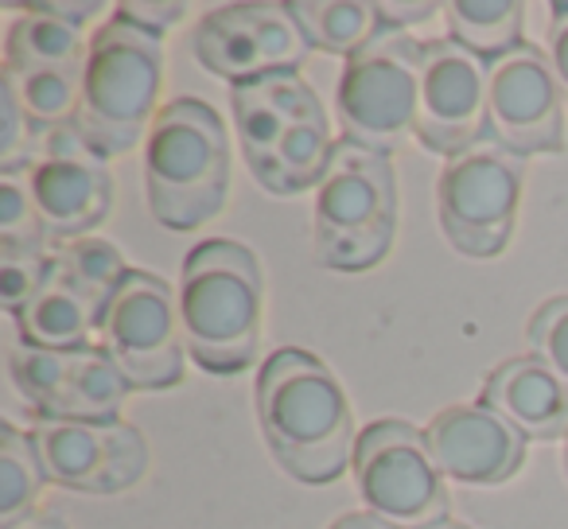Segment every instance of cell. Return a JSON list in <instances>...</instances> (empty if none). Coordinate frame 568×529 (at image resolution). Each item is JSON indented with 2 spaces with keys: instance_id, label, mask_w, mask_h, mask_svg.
I'll return each mask as SVG.
<instances>
[{
  "instance_id": "cell-1",
  "label": "cell",
  "mask_w": 568,
  "mask_h": 529,
  "mask_svg": "<svg viewBox=\"0 0 568 529\" xmlns=\"http://www.w3.org/2000/svg\"><path fill=\"white\" fill-rule=\"evenodd\" d=\"M257 420L284 475L308 487L335 482L355 459L351 405L324 358L281 347L257 370Z\"/></svg>"
},
{
  "instance_id": "cell-2",
  "label": "cell",
  "mask_w": 568,
  "mask_h": 529,
  "mask_svg": "<svg viewBox=\"0 0 568 529\" xmlns=\"http://www.w3.org/2000/svg\"><path fill=\"white\" fill-rule=\"evenodd\" d=\"M230 110L250 175L273 195L320 187L332 164V121L301 71H276L237 82Z\"/></svg>"
},
{
  "instance_id": "cell-3",
  "label": "cell",
  "mask_w": 568,
  "mask_h": 529,
  "mask_svg": "<svg viewBox=\"0 0 568 529\" xmlns=\"http://www.w3.org/2000/svg\"><path fill=\"white\" fill-rule=\"evenodd\" d=\"M261 265L245 245L211 237L183 261L180 308L183 347L206 374H242L257 358L261 343Z\"/></svg>"
},
{
  "instance_id": "cell-4",
  "label": "cell",
  "mask_w": 568,
  "mask_h": 529,
  "mask_svg": "<svg viewBox=\"0 0 568 529\" xmlns=\"http://www.w3.org/2000/svg\"><path fill=\"white\" fill-rule=\"evenodd\" d=\"M144 191L168 230H199L226 206L230 141L222 118L199 98L160 105L144 136Z\"/></svg>"
},
{
  "instance_id": "cell-5",
  "label": "cell",
  "mask_w": 568,
  "mask_h": 529,
  "mask_svg": "<svg viewBox=\"0 0 568 529\" xmlns=\"http://www.w3.org/2000/svg\"><path fill=\"white\" fill-rule=\"evenodd\" d=\"M164 87V43L160 35L129 24L125 17L105 20L87 48L82 67L79 133L105 160L121 156L156 121V98Z\"/></svg>"
},
{
  "instance_id": "cell-6",
  "label": "cell",
  "mask_w": 568,
  "mask_h": 529,
  "mask_svg": "<svg viewBox=\"0 0 568 529\" xmlns=\"http://www.w3.org/2000/svg\"><path fill=\"white\" fill-rule=\"evenodd\" d=\"M316 253L327 269L366 273L394 245L397 183L389 156L355 141H335L332 164L316 187Z\"/></svg>"
},
{
  "instance_id": "cell-7",
  "label": "cell",
  "mask_w": 568,
  "mask_h": 529,
  "mask_svg": "<svg viewBox=\"0 0 568 529\" xmlns=\"http://www.w3.org/2000/svg\"><path fill=\"white\" fill-rule=\"evenodd\" d=\"M420 94V43L397 28H378L366 48L343 63L335 87V118L343 141L389 156L409 136H417Z\"/></svg>"
},
{
  "instance_id": "cell-8",
  "label": "cell",
  "mask_w": 568,
  "mask_h": 529,
  "mask_svg": "<svg viewBox=\"0 0 568 529\" xmlns=\"http://www.w3.org/2000/svg\"><path fill=\"white\" fill-rule=\"evenodd\" d=\"M125 277H129L125 257L110 242H102V237L67 242L51 257L43 288L17 316L24 343L48 350L94 347L90 339H94V332L105 327L110 304L121 293Z\"/></svg>"
},
{
  "instance_id": "cell-9",
  "label": "cell",
  "mask_w": 568,
  "mask_h": 529,
  "mask_svg": "<svg viewBox=\"0 0 568 529\" xmlns=\"http://www.w3.org/2000/svg\"><path fill=\"white\" fill-rule=\"evenodd\" d=\"M355 487L374 518L394 529H433L448 521V487L420 428L374 420L355 440Z\"/></svg>"
},
{
  "instance_id": "cell-10",
  "label": "cell",
  "mask_w": 568,
  "mask_h": 529,
  "mask_svg": "<svg viewBox=\"0 0 568 529\" xmlns=\"http://www.w3.org/2000/svg\"><path fill=\"white\" fill-rule=\"evenodd\" d=\"M521 180L526 160L490 136L452 156L436 180V214L452 250L464 257H498L510 245Z\"/></svg>"
},
{
  "instance_id": "cell-11",
  "label": "cell",
  "mask_w": 568,
  "mask_h": 529,
  "mask_svg": "<svg viewBox=\"0 0 568 529\" xmlns=\"http://www.w3.org/2000/svg\"><path fill=\"white\" fill-rule=\"evenodd\" d=\"M102 347L133 389H172L183 382V327L175 293L160 277L129 269L102 327Z\"/></svg>"
},
{
  "instance_id": "cell-12",
  "label": "cell",
  "mask_w": 568,
  "mask_h": 529,
  "mask_svg": "<svg viewBox=\"0 0 568 529\" xmlns=\"http://www.w3.org/2000/svg\"><path fill=\"white\" fill-rule=\"evenodd\" d=\"M36 456L48 482L79 495H118L149 471V444L125 420H55L32 425Z\"/></svg>"
},
{
  "instance_id": "cell-13",
  "label": "cell",
  "mask_w": 568,
  "mask_h": 529,
  "mask_svg": "<svg viewBox=\"0 0 568 529\" xmlns=\"http://www.w3.org/2000/svg\"><path fill=\"white\" fill-rule=\"evenodd\" d=\"M565 94L545 51L518 43L487 63V136L514 156L565 149Z\"/></svg>"
},
{
  "instance_id": "cell-14",
  "label": "cell",
  "mask_w": 568,
  "mask_h": 529,
  "mask_svg": "<svg viewBox=\"0 0 568 529\" xmlns=\"http://www.w3.org/2000/svg\"><path fill=\"white\" fill-rule=\"evenodd\" d=\"M191 51L206 71L237 87V82L261 79V74L296 71L312 48L296 28L288 4L237 0V4L206 9V17L195 28Z\"/></svg>"
},
{
  "instance_id": "cell-15",
  "label": "cell",
  "mask_w": 568,
  "mask_h": 529,
  "mask_svg": "<svg viewBox=\"0 0 568 529\" xmlns=\"http://www.w3.org/2000/svg\"><path fill=\"white\" fill-rule=\"evenodd\" d=\"M36 211H40L43 234L74 237L98 230L110 214L113 180L105 156L79 133V125H63L43 133L36 156L28 164Z\"/></svg>"
},
{
  "instance_id": "cell-16",
  "label": "cell",
  "mask_w": 568,
  "mask_h": 529,
  "mask_svg": "<svg viewBox=\"0 0 568 529\" xmlns=\"http://www.w3.org/2000/svg\"><path fill=\"white\" fill-rule=\"evenodd\" d=\"M17 389L55 420H118L129 397V382L105 347L48 350L20 343L9 355Z\"/></svg>"
},
{
  "instance_id": "cell-17",
  "label": "cell",
  "mask_w": 568,
  "mask_h": 529,
  "mask_svg": "<svg viewBox=\"0 0 568 529\" xmlns=\"http://www.w3.org/2000/svg\"><path fill=\"white\" fill-rule=\"evenodd\" d=\"M417 141L448 160L487 141V59L452 35L420 43Z\"/></svg>"
},
{
  "instance_id": "cell-18",
  "label": "cell",
  "mask_w": 568,
  "mask_h": 529,
  "mask_svg": "<svg viewBox=\"0 0 568 529\" xmlns=\"http://www.w3.org/2000/svg\"><path fill=\"white\" fill-rule=\"evenodd\" d=\"M428 451L444 479L459 487H498L526 459V436L487 405H452L425 428Z\"/></svg>"
},
{
  "instance_id": "cell-19",
  "label": "cell",
  "mask_w": 568,
  "mask_h": 529,
  "mask_svg": "<svg viewBox=\"0 0 568 529\" xmlns=\"http://www.w3.org/2000/svg\"><path fill=\"white\" fill-rule=\"evenodd\" d=\"M483 405L510 420L526 440L568 436V378L537 355L498 363L483 386Z\"/></svg>"
},
{
  "instance_id": "cell-20",
  "label": "cell",
  "mask_w": 568,
  "mask_h": 529,
  "mask_svg": "<svg viewBox=\"0 0 568 529\" xmlns=\"http://www.w3.org/2000/svg\"><path fill=\"white\" fill-rule=\"evenodd\" d=\"M87 48L90 43L82 40V28L48 17L32 4H20V17L4 35V71L17 79L43 71H74V67H87Z\"/></svg>"
},
{
  "instance_id": "cell-21",
  "label": "cell",
  "mask_w": 568,
  "mask_h": 529,
  "mask_svg": "<svg viewBox=\"0 0 568 529\" xmlns=\"http://www.w3.org/2000/svg\"><path fill=\"white\" fill-rule=\"evenodd\" d=\"M296 28L308 40L312 51H327V55H355L358 48L378 35L382 20L374 4L363 0H293L288 4Z\"/></svg>"
},
{
  "instance_id": "cell-22",
  "label": "cell",
  "mask_w": 568,
  "mask_h": 529,
  "mask_svg": "<svg viewBox=\"0 0 568 529\" xmlns=\"http://www.w3.org/2000/svg\"><path fill=\"white\" fill-rule=\"evenodd\" d=\"M444 17H448L452 40L487 63L518 48L521 24H526V9L518 0H452L444 4Z\"/></svg>"
},
{
  "instance_id": "cell-23",
  "label": "cell",
  "mask_w": 568,
  "mask_h": 529,
  "mask_svg": "<svg viewBox=\"0 0 568 529\" xmlns=\"http://www.w3.org/2000/svg\"><path fill=\"white\" fill-rule=\"evenodd\" d=\"M43 464L36 456V444L17 425H0V526L12 529L32 518V506L40 498Z\"/></svg>"
},
{
  "instance_id": "cell-24",
  "label": "cell",
  "mask_w": 568,
  "mask_h": 529,
  "mask_svg": "<svg viewBox=\"0 0 568 529\" xmlns=\"http://www.w3.org/2000/svg\"><path fill=\"white\" fill-rule=\"evenodd\" d=\"M4 79H12L20 102L28 110V121L36 125V133H51V129L74 125L82 102V67L74 71H43V74H17L0 71Z\"/></svg>"
},
{
  "instance_id": "cell-25",
  "label": "cell",
  "mask_w": 568,
  "mask_h": 529,
  "mask_svg": "<svg viewBox=\"0 0 568 529\" xmlns=\"http://www.w3.org/2000/svg\"><path fill=\"white\" fill-rule=\"evenodd\" d=\"M51 257L43 245H0V308L20 316L43 288Z\"/></svg>"
},
{
  "instance_id": "cell-26",
  "label": "cell",
  "mask_w": 568,
  "mask_h": 529,
  "mask_svg": "<svg viewBox=\"0 0 568 529\" xmlns=\"http://www.w3.org/2000/svg\"><path fill=\"white\" fill-rule=\"evenodd\" d=\"M40 211H36L32 183L24 172H0V245H43Z\"/></svg>"
},
{
  "instance_id": "cell-27",
  "label": "cell",
  "mask_w": 568,
  "mask_h": 529,
  "mask_svg": "<svg viewBox=\"0 0 568 529\" xmlns=\"http://www.w3.org/2000/svg\"><path fill=\"white\" fill-rule=\"evenodd\" d=\"M36 125L28 121V110L20 102L12 79L0 74V172H24L36 156Z\"/></svg>"
},
{
  "instance_id": "cell-28",
  "label": "cell",
  "mask_w": 568,
  "mask_h": 529,
  "mask_svg": "<svg viewBox=\"0 0 568 529\" xmlns=\"http://www.w3.org/2000/svg\"><path fill=\"white\" fill-rule=\"evenodd\" d=\"M529 355L545 358L552 370L568 378V296H549L541 308L534 312L526 327Z\"/></svg>"
},
{
  "instance_id": "cell-29",
  "label": "cell",
  "mask_w": 568,
  "mask_h": 529,
  "mask_svg": "<svg viewBox=\"0 0 568 529\" xmlns=\"http://www.w3.org/2000/svg\"><path fill=\"white\" fill-rule=\"evenodd\" d=\"M118 17H125L129 24L144 28L152 35H164L168 28H175L187 17V4H144V0H129V4L118 9Z\"/></svg>"
},
{
  "instance_id": "cell-30",
  "label": "cell",
  "mask_w": 568,
  "mask_h": 529,
  "mask_svg": "<svg viewBox=\"0 0 568 529\" xmlns=\"http://www.w3.org/2000/svg\"><path fill=\"white\" fill-rule=\"evenodd\" d=\"M549 35H545V55L560 82V94L568 105V4H549Z\"/></svg>"
},
{
  "instance_id": "cell-31",
  "label": "cell",
  "mask_w": 568,
  "mask_h": 529,
  "mask_svg": "<svg viewBox=\"0 0 568 529\" xmlns=\"http://www.w3.org/2000/svg\"><path fill=\"white\" fill-rule=\"evenodd\" d=\"M378 9V20L386 28H397V32H405L409 24H425V20H433L436 12H444V4H389V0H382V4H374Z\"/></svg>"
},
{
  "instance_id": "cell-32",
  "label": "cell",
  "mask_w": 568,
  "mask_h": 529,
  "mask_svg": "<svg viewBox=\"0 0 568 529\" xmlns=\"http://www.w3.org/2000/svg\"><path fill=\"white\" fill-rule=\"evenodd\" d=\"M32 9H40V12H48V17L67 20V24L82 28V24H87V20L102 17L105 4H102V0H82V4H71V0H63V4H43V0H36Z\"/></svg>"
},
{
  "instance_id": "cell-33",
  "label": "cell",
  "mask_w": 568,
  "mask_h": 529,
  "mask_svg": "<svg viewBox=\"0 0 568 529\" xmlns=\"http://www.w3.org/2000/svg\"><path fill=\"white\" fill-rule=\"evenodd\" d=\"M332 529H394V526H386L382 518H374L371 510H355V513H343V518H335Z\"/></svg>"
},
{
  "instance_id": "cell-34",
  "label": "cell",
  "mask_w": 568,
  "mask_h": 529,
  "mask_svg": "<svg viewBox=\"0 0 568 529\" xmlns=\"http://www.w3.org/2000/svg\"><path fill=\"white\" fill-rule=\"evenodd\" d=\"M12 529H71L63 518H55V513H32L28 521H20V526H12Z\"/></svg>"
},
{
  "instance_id": "cell-35",
  "label": "cell",
  "mask_w": 568,
  "mask_h": 529,
  "mask_svg": "<svg viewBox=\"0 0 568 529\" xmlns=\"http://www.w3.org/2000/svg\"><path fill=\"white\" fill-rule=\"evenodd\" d=\"M433 529H471V526H464V521H440V526H433Z\"/></svg>"
},
{
  "instance_id": "cell-36",
  "label": "cell",
  "mask_w": 568,
  "mask_h": 529,
  "mask_svg": "<svg viewBox=\"0 0 568 529\" xmlns=\"http://www.w3.org/2000/svg\"><path fill=\"white\" fill-rule=\"evenodd\" d=\"M565 471H568V436H565Z\"/></svg>"
}]
</instances>
